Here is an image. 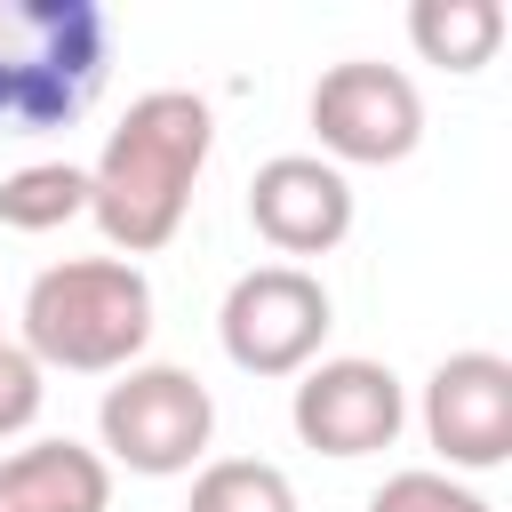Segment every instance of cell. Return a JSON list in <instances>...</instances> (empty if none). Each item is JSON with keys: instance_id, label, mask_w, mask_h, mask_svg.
Listing matches in <instances>:
<instances>
[{"instance_id": "1", "label": "cell", "mask_w": 512, "mask_h": 512, "mask_svg": "<svg viewBox=\"0 0 512 512\" xmlns=\"http://www.w3.org/2000/svg\"><path fill=\"white\" fill-rule=\"evenodd\" d=\"M208 144H216V112L192 88H144L112 120V136L88 168V216L112 240V256L136 264V256H160L184 232Z\"/></svg>"}, {"instance_id": "2", "label": "cell", "mask_w": 512, "mask_h": 512, "mask_svg": "<svg viewBox=\"0 0 512 512\" xmlns=\"http://www.w3.org/2000/svg\"><path fill=\"white\" fill-rule=\"evenodd\" d=\"M112 72V16L96 0H0V136L72 128Z\"/></svg>"}, {"instance_id": "3", "label": "cell", "mask_w": 512, "mask_h": 512, "mask_svg": "<svg viewBox=\"0 0 512 512\" xmlns=\"http://www.w3.org/2000/svg\"><path fill=\"white\" fill-rule=\"evenodd\" d=\"M152 344V280L128 256H64L24 288V352L64 376H120Z\"/></svg>"}, {"instance_id": "4", "label": "cell", "mask_w": 512, "mask_h": 512, "mask_svg": "<svg viewBox=\"0 0 512 512\" xmlns=\"http://www.w3.org/2000/svg\"><path fill=\"white\" fill-rule=\"evenodd\" d=\"M96 456L104 464H128L144 480H168V472H192L216 440V400L192 368L176 360H136L104 384L96 400Z\"/></svg>"}, {"instance_id": "5", "label": "cell", "mask_w": 512, "mask_h": 512, "mask_svg": "<svg viewBox=\"0 0 512 512\" xmlns=\"http://www.w3.org/2000/svg\"><path fill=\"white\" fill-rule=\"evenodd\" d=\"M312 136H320V160L328 168H392L424 144V96L400 64H376V56H344L312 80V104H304Z\"/></svg>"}, {"instance_id": "6", "label": "cell", "mask_w": 512, "mask_h": 512, "mask_svg": "<svg viewBox=\"0 0 512 512\" xmlns=\"http://www.w3.org/2000/svg\"><path fill=\"white\" fill-rule=\"evenodd\" d=\"M336 328V304L328 288L304 272V264H256L224 288V312H216V336H224V360L240 376H304L320 360Z\"/></svg>"}, {"instance_id": "7", "label": "cell", "mask_w": 512, "mask_h": 512, "mask_svg": "<svg viewBox=\"0 0 512 512\" xmlns=\"http://www.w3.org/2000/svg\"><path fill=\"white\" fill-rule=\"evenodd\" d=\"M288 424H296L304 448H320V456H336V464L384 456V448L400 440V424H408V392H400V376H392L384 360H360V352L312 360V368L296 376Z\"/></svg>"}, {"instance_id": "8", "label": "cell", "mask_w": 512, "mask_h": 512, "mask_svg": "<svg viewBox=\"0 0 512 512\" xmlns=\"http://www.w3.org/2000/svg\"><path fill=\"white\" fill-rule=\"evenodd\" d=\"M424 440L448 472H496L512 456V360L504 352H448L424 376Z\"/></svg>"}, {"instance_id": "9", "label": "cell", "mask_w": 512, "mask_h": 512, "mask_svg": "<svg viewBox=\"0 0 512 512\" xmlns=\"http://www.w3.org/2000/svg\"><path fill=\"white\" fill-rule=\"evenodd\" d=\"M248 224L280 256H328L352 232V176L320 152H272L248 176Z\"/></svg>"}, {"instance_id": "10", "label": "cell", "mask_w": 512, "mask_h": 512, "mask_svg": "<svg viewBox=\"0 0 512 512\" xmlns=\"http://www.w3.org/2000/svg\"><path fill=\"white\" fill-rule=\"evenodd\" d=\"M0 512H112V464L80 440H24L0 456Z\"/></svg>"}, {"instance_id": "11", "label": "cell", "mask_w": 512, "mask_h": 512, "mask_svg": "<svg viewBox=\"0 0 512 512\" xmlns=\"http://www.w3.org/2000/svg\"><path fill=\"white\" fill-rule=\"evenodd\" d=\"M408 40L440 72H480L504 48V8L496 0H416L408 8Z\"/></svg>"}, {"instance_id": "12", "label": "cell", "mask_w": 512, "mask_h": 512, "mask_svg": "<svg viewBox=\"0 0 512 512\" xmlns=\"http://www.w3.org/2000/svg\"><path fill=\"white\" fill-rule=\"evenodd\" d=\"M72 216H88V168H72V160H32V168L0 176V224H8V232H56V224H72Z\"/></svg>"}, {"instance_id": "13", "label": "cell", "mask_w": 512, "mask_h": 512, "mask_svg": "<svg viewBox=\"0 0 512 512\" xmlns=\"http://www.w3.org/2000/svg\"><path fill=\"white\" fill-rule=\"evenodd\" d=\"M184 512H296V480L264 456H216V464L192 472Z\"/></svg>"}, {"instance_id": "14", "label": "cell", "mask_w": 512, "mask_h": 512, "mask_svg": "<svg viewBox=\"0 0 512 512\" xmlns=\"http://www.w3.org/2000/svg\"><path fill=\"white\" fill-rule=\"evenodd\" d=\"M368 512H496L480 488H464L456 472H392L376 496H368Z\"/></svg>"}, {"instance_id": "15", "label": "cell", "mask_w": 512, "mask_h": 512, "mask_svg": "<svg viewBox=\"0 0 512 512\" xmlns=\"http://www.w3.org/2000/svg\"><path fill=\"white\" fill-rule=\"evenodd\" d=\"M40 400H48V368H40L24 344L0 336V440L32 432V424H40Z\"/></svg>"}]
</instances>
